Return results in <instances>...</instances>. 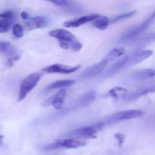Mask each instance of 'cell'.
Instances as JSON below:
<instances>
[{"label":"cell","mask_w":155,"mask_h":155,"mask_svg":"<svg viewBox=\"0 0 155 155\" xmlns=\"http://www.w3.org/2000/svg\"><path fill=\"white\" fill-rule=\"evenodd\" d=\"M48 24V21L45 17L36 16L29 19V21L26 23L27 28L29 30H35L45 27Z\"/></svg>","instance_id":"12"},{"label":"cell","mask_w":155,"mask_h":155,"mask_svg":"<svg viewBox=\"0 0 155 155\" xmlns=\"http://www.w3.org/2000/svg\"><path fill=\"white\" fill-rule=\"evenodd\" d=\"M107 63H108V62L106 59H102L101 61L98 62V63L89 67L88 69H86L81 74V76L83 78H91L95 77L98 74L102 72L103 70L105 68L106 65H107Z\"/></svg>","instance_id":"9"},{"label":"cell","mask_w":155,"mask_h":155,"mask_svg":"<svg viewBox=\"0 0 155 155\" xmlns=\"http://www.w3.org/2000/svg\"><path fill=\"white\" fill-rule=\"evenodd\" d=\"M41 74L39 72L32 73L26 77L20 85V91L18 101L21 102L25 99L27 94L37 85L41 79Z\"/></svg>","instance_id":"2"},{"label":"cell","mask_w":155,"mask_h":155,"mask_svg":"<svg viewBox=\"0 0 155 155\" xmlns=\"http://www.w3.org/2000/svg\"><path fill=\"white\" fill-rule=\"evenodd\" d=\"M19 58H20V56H13V57L10 58V59L8 60V64L9 65H13L14 62H15V61L18 60Z\"/></svg>","instance_id":"29"},{"label":"cell","mask_w":155,"mask_h":155,"mask_svg":"<svg viewBox=\"0 0 155 155\" xmlns=\"http://www.w3.org/2000/svg\"><path fill=\"white\" fill-rule=\"evenodd\" d=\"M155 76V69L153 68H146V69L140 70L134 74V78L138 80H145V79L150 78Z\"/></svg>","instance_id":"19"},{"label":"cell","mask_w":155,"mask_h":155,"mask_svg":"<svg viewBox=\"0 0 155 155\" xmlns=\"http://www.w3.org/2000/svg\"><path fill=\"white\" fill-rule=\"evenodd\" d=\"M154 41H155V32L142 36L139 41H137V45L142 46L148 45Z\"/></svg>","instance_id":"22"},{"label":"cell","mask_w":155,"mask_h":155,"mask_svg":"<svg viewBox=\"0 0 155 155\" xmlns=\"http://www.w3.org/2000/svg\"><path fill=\"white\" fill-rule=\"evenodd\" d=\"M142 115V112L139 109H127V110L120 111V112H117V113L110 115L107 119V122L110 123H114L119 121L138 118Z\"/></svg>","instance_id":"6"},{"label":"cell","mask_w":155,"mask_h":155,"mask_svg":"<svg viewBox=\"0 0 155 155\" xmlns=\"http://www.w3.org/2000/svg\"><path fill=\"white\" fill-rule=\"evenodd\" d=\"M135 14H136V11H133V12H129V13H126V14H123V15H118V16L115 17V18L112 20L111 23H116L117 22V21H121V20L130 18H131V17H133Z\"/></svg>","instance_id":"24"},{"label":"cell","mask_w":155,"mask_h":155,"mask_svg":"<svg viewBox=\"0 0 155 155\" xmlns=\"http://www.w3.org/2000/svg\"><path fill=\"white\" fill-rule=\"evenodd\" d=\"M0 53L13 57L15 56L16 50L11 43L7 42V41H0Z\"/></svg>","instance_id":"20"},{"label":"cell","mask_w":155,"mask_h":155,"mask_svg":"<svg viewBox=\"0 0 155 155\" xmlns=\"http://www.w3.org/2000/svg\"><path fill=\"white\" fill-rule=\"evenodd\" d=\"M3 138H4V136L2 135H0V144H2V142Z\"/></svg>","instance_id":"31"},{"label":"cell","mask_w":155,"mask_h":155,"mask_svg":"<svg viewBox=\"0 0 155 155\" xmlns=\"http://www.w3.org/2000/svg\"><path fill=\"white\" fill-rule=\"evenodd\" d=\"M155 87H150V88H144L142 89H138L136 91L132 92L130 94H127L123 97L124 100L125 101H133V100H136L139 97L145 95V94H150V93L154 92Z\"/></svg>","instance_id":"13"},{"label":"cell","mask_w":155,"mask_h":155,"mask_svg":"<svg viewBox=\"0 0 155 155\" xmlns=\"http://www.w3.org/2000/svg\"><path fill=\"white\" fill-rule=\"evenodd\" d=\"M95 95H96V93H95V91H88L87 93L82 95L79 98L78 101L77 103V106H80V107L87 106L89 103H90L95 99Z\"/></svg>","instance_id":"15"},{"label":"cell","mask_w":155,"mask_h":155,"mask_svg":"<svg viewBox=\"0 0 155 155\" xmlns=\"http://www.w3.org/2000/svg\"><path fill=\"white\" fill-rule=\"evenodd\" d=\"M129 56H126L125 57L123 58V59H120L115 64H114L111 67L109 68V69L107 71V73L105 74L106 76H111L112 74H114V73H116L117 71H119L120 69L123 68L124 65H126L127 61H128Z\"/></svg>","instance_id":"17"},{"label":"cell","mask_w":155,"mask_h":155,"mask_svg":"<svg viewBox=\"0 0 155 155\" xmlns=\"http://www.w3.org/2000/svg\"><path fill=\"white\" fill-rule=\"evenodd\" d=\"M103 126H104V122H98L93 126L80 128L71 132L70 134V136L73 138L82 140L95 138L96 137V134L102 129Z\"/></svg>","instance_id":"3"},{"label":"cell","mask_w":155,"mask_h":155,"mask_svg":"<svg viewBox=\"0 0 155 155\" xmlns=\"http://www.w3.org/2000/svg\"><path fill=\"white\" fill-rule=\"evenodd\" d=\"M48 35L57 39L60 46L64 50H71L74 52H78L83 47L82 43L77 40L76 36L71 32L64 29H55L51 30L48 33Z\"/></svg>","instance_id":"1"},{"label":"cell","mask_w":155,"mask_h":155,"mask_svg":"<svg viewBox=\"0 0 155 155\" xmlns=\"http://www.w3.org/2000/svg\"><path fill=\"white\" fill-rule=\"evenodd\" d=\"M12 25V21L1 19L0 18V33H5L10 28Z\"/></svg>","instance_id":"23"},{"label":"cell","mask_w":155,"mask_h":155,"mask_svg":"<svg viewBox=\"0 0 155 155\" xmlns=\"http://www.w3.org/2000/svg\"><path fill=\"white\" fill-rule=\"evenodd\" d=\"M86 144V141L82 139H77V138H68V139L62 140V141H58L56 142L49 144L48 145L43 147L44 150H54L58 148H67V149H76L79 147H83Z\"/></svg>","instance_id":"5"},{"label":"cell","mask_w":155,"mask_h":155,"mask_svg":"<svg viewBox=\"0 0 155 155\" xmlns=\"http://www.w3.org/2000/svg\"><path fill=\"white\" fill-rule=\"evenodd\" d=\"M155 18V12L148 19L145 20L142 23L139 24V25L135 26V27H132L131 29L127 30L125 33L122 35L120 38V42H127V41H130L132 40L135 39L137 37L140 33H142L148 26L151 24L152 21Z\"/></svg>","instance_id":"4"},{"label":"cell","mask_w":155,"mask_h":155,"mask_svg":"<svg viewBox=\"0 0 155 155\" xmlns=\"http://www.w3.org/2000/svg\"><path fill=\"white\" fill-rule=\"evenodd\" d=\"M21 17L22 19L24 20H28L29 19V15L27 12H22L21 13Z\"/></svg>","instance_id":"30"},{"label":"cell","mask_w":155,"mask_h":155,"mask_svg":"<svg viewBox=\"0 0 155 155\" xmlns=\"http://www.w3.org/2000/svg\"><path fill=\"white\" fill-rule=\"evenodd\" d=\"M75 83L74 80H71V79H66V80H59L50 84L46 87L45 90L46 91H51L54 89H58V88H64L69 87L71 85L74 84Z\"/></svg>","instance_id":"14"},{"label":"cell","mask_w":155,"mask_h":155,"mask_svg":"<svg viewBox=\"0 0 155 155\" xmlns=\"http://www.w3.org/2000/svg\"><path fill=\"white\" fill-rule=\"evenodd\" d=\"M15 17L13 12L12 11H6V12L0 13V18L1 19L8 20V21H12Z\"/></svg>","instance_id":"26"},{"label":"cell","mask_w":155,"mask_h":155,"mask_svg":"<svg viewBox=\"0 0 155 155\" xmlns=\"http://www.w3.org/2000/svg\"><path fill=\"white\" fill-rule=\"evenodd\" d=\"M127 89L123 88V87H115V88L110 89L107 93V97H111L115 100H117L120 97H124L127 94Z\"/></svg>","instance_id":"16"},{"label":"cell","mask_w":155,"mask_h":155,"mask_svg":"<svg viewBox=\"0 0 155 155\" xmlns=\"http://www.w3.org/2000/svg\"><path fill=\"white\" fill-rule=\"evenodd\" d=\"M67 97V91L66 90L63 89L56 93L54 95L51 96L49 98L45 100L42 103V106H48L50 105H52L56 109H61L63 106L64 103L65 99Z\"/></svg>","instance_id":"8"},{"label":"cell","mask_w":155,"mask_h":155,"mask_svg":"<svg viewBox=\"0 0 155 155\" xmlns=\"http://www.w3.org/2000/svg\"><path fill=\"white\" fill-rule=\"evenodd\" d=\"M45 1L53 3V4L58 6H66L68 4L67 0H45Z\"/></svg>","instance_id":"28"},{"label":"cell","mask_w":155,"mask_h":155,"mask_svg":"<svg viewBox=\"0 0 155 155\" xmlns=\"http://www.w3.org/2000/svg\"><path fill=\"white\" fill-rule=\"evenodd\" d=\"M114 138H116V140L118 142V145L121 146L123 144H124V141H125L126 135L124 134L120 133V132H118V133H116L114 135Z\"/></svg>","instance_id":"27"},{"label":"cell","mask_w":155,"mask_h":155,"mask_svg":"<svg viewBox=\"0 0 155 155\" xmlns=\"http://www.w3.org/2000/svg\"><path fill=\"white\" fill-rule=\"evenodd\" d=\"M125 53V48H124V47H116V48H114L113 50H111L107 53V56L104 57V59H106L109 62L110 61H113L114 59H117V58H119L120 56H124Z\"/></svg>","instance_id":"18"},{"label":"cell","mask_w":155,"mask_h":155,"mask_svg":"<svg viewBox=\"0 0 155 155\" xmlns=\"http://www.w3.org/2000/svg\"><path fill=\"white\" fill-rule=\"evenodd\" d=\"M100 15L98 14H92V15H86V16L80 17L79 18L71 20V21H66L63 24L65 27H78L83 24H86L88 22H91L98 18Z\"/></svg>","instance_id":"10"},{"label":"cell","mask_w":155,"mask_h":155,"mask_svg":"<svg viewBox=\"0 0 155 155\" xmlns=\"http://www.w3.org/2000/svg\"><path fill=\"white\" fill-rule=\"evenodd\" d=\"M153 53H154V52H153L152 50H140V51L136 52V53H133V54L132 55L131 57H129L128 61H127L126 65H133L140 63V62H143L145 59L149 58L151 56H152Z\"/></svg>","instance_id":"11"},{"label":"cell","mask_w":155,"mask_h":155,"mask_svg":"<svg viewBox=\"0 0 155 155\" xmlns=\"http://www.w3.org/2000/svg\"><path fill=\"white\" fill-rule=\"evenodd\" d=\"M93 25L99 30H105L109 25V20L106 16H99L93 21Z\"/></svg>","instance_id":"21"},{"label":"cell","mask_w":155,"mask_h":155,"mask_svg":"<svg viewBox=\"0 0 155 155\" xmlns=\"http://www.w3.org/2000/svg\"><path fill=\"white\" fill-rule=\"evenodd\" d=\"M80 68H81L80 65L71 66V65H62V64H53V65H48V66L43 68L42 71L47 73H58V74H68L78 71Z\"/></svg>","instance_id":"7"},{"label":"cell","mask_w":155,"mask_h":155,"mask_svg":"<svg viewBox=\"0 0 155 155\" xmlns=\"http://www.w3.org/2000/svg\"><path fill=\"white\" fill-rule=\"evenodd\" d=\"M13 34L15 35L16 37H22L24 35V30L23 27H21V24H15L13 27Z\"/></svg>","instance_id":"25"}]
</instances>
